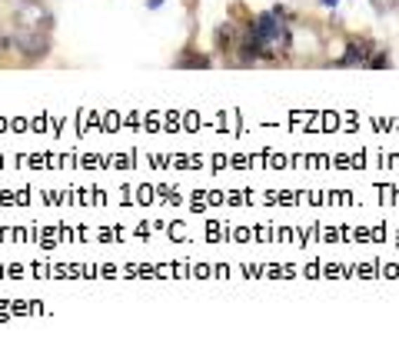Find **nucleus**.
<instances>
[{"instance_id": "nucleus-1", "label": "nucleus", "mask_w": 399, "mask_h": 356, "mask_svg": "<svg viewBox=\"0 0 399 356\" xmlns=\"http://www.w3.org/2000/svg\"><path fill=\"white\" fill-rule=\"evenodd\" d=\"M13 51L20 53L24 64H37L50 53V40L40 37V30H20L13 34Z\"/></svg>"}, {"instance_id": "nucleus-4", "label": "nucleus", "mask_w": 399, "mask_h": 356, "mask_svg": "<svg viewBox=\"0 0 399 356\" xmlns=\"http://www.w3.org/2000/svg\"><path fill=\"white\" fill-rule=\"evenodd\" d=\"M323 4H326V7H333V4H336V0H323Z\"/></svg>"}, {"instance_id": "nucleus-2", "label": "nucleus", "mask_w": 399, "mask_h": 356, "mask_svg": "<svg viewBox=\"0 0 399 356\" xmlns=\"http://www.w3.org/2000/svg\"><path fill=\"white\" fill-rule=\"evenodd\" d=\"M216 47H220L223 53H230V47H233V27L230 24L216 30Z\"/></svg>"}, {"instance_id": "nucleus-3", "label": "nucleus", "mask_w": 399, "mask_h": 356, "mask_svg": "<svg viewBox=\"0 0 399 356\" xmlns=\"http://www.w3.org/2000/svg\"><path fill=\"white\" fill-rule=\"evenodd\" d=\"M366 64L369 67H389V53H376V57H369Z\"/></svg>"}]
</instances>
